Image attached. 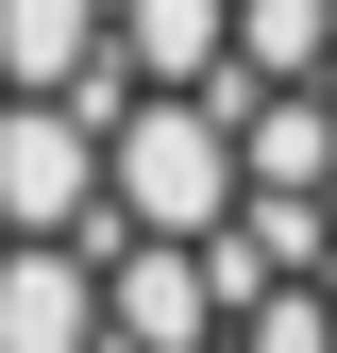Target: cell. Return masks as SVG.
Wrapping results in <instances>:
<instances>
[]
</instances>
